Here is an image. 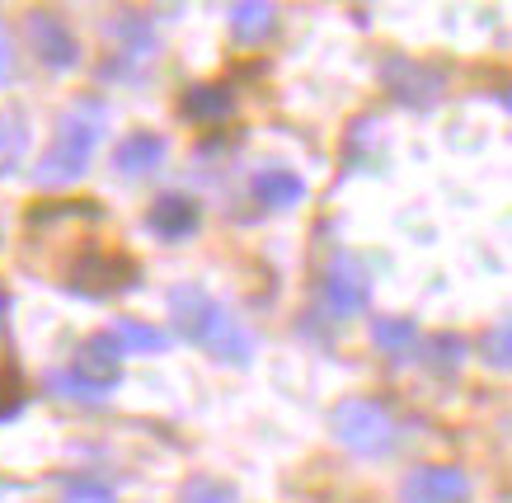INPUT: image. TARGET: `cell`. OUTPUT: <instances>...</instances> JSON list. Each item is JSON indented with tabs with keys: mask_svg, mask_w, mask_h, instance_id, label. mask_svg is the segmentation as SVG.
I'll use <instances>...</instances> for the list:
<instances>
[{
	"mask_svg": "<svg viewBox=\"0 0 512 503\" xmlns=\"http://www.w3.org/2000/svg\"><path fill=\"white\" fill-rule=\"evenodd\" d=\"M109 127V104L104 99H76L71 109L57 118V132L38 160H33V184L38 189H62V184H76L80 174L90 170V156L99 137Z\"/></svg>",
	"mask_w": 512,
	"mask_h": 503,
	"instance_id": "1",
	"label": "cell"
},
{
	"mask_svg": "<svg viewBox=\"0 0 512 503\" xmlns=\"http://www.w3.org/2000/svg\"><path fill=\"white\" fill-rule=\"evenodd\" d=\"M329 424H334V438L357 456H386L395 447V419L372 395H348L343 405H334Z\"/></svg>",
	"mask_w": 512,
	"mask_h": 503,
	"instance_id": "2",
	"label": "cell"
},
{
	"mask_svg": "<svg viewBox=\"0 0 512 503\" xmlns=\"http://www.w3.org/2000/svg\"><path fill=\"white\" fill-rule=\"evenodd\" d=\"M137 283V259L109 250V245H85V250L66 264V283L80 297H113Z\"/></svg>",
	"mask_w": 512,
	"mask_h": 503,
	"instance_id": "3",
	"label": "cell"
},
{
	"mask_svg": "<svg viewBox=\"0 0 512 503\" xmlns=\"http://www.w3.org/2000/svg\"><path fill=\"white\" fill-rule=\"evenodd\" d=\"M381 85L404 109H433L437 95H442V71L428 62H414V57H386L381 62Z\"/></svg>",
	"mask_w": 512,
	"mask_h": 503,
	"instance_id": "4",
	"label": "cell"
},
{
	"mask_svg": "<svg viewBox=\"0 0 512 503\" xmlns=\"http://www.w3.org/2000/svg\"><path fill=\"white\" fill-rule=\"evenodd\" d=\"M24 38H29L33 57H38L43 66H52V71H71V66H80L76 33H71V24H66L57 10H29V15H24Z\"/></svg>",
	"mask_w": 512,
	"mask_h": 503,
	"instance_id": "5",
	"label": "cell"
},
{
	"mask_svg": "<svg viewBox=\"0 0 512 503\" xmlns=\"http://www.w3.org/2000/svg\"><path fill=\"white\" fill-rule=\"evenodd\" d=\"M372 301V273L348 250H334L325 268V306L334 315H362Z\"/></svg>",
	"mask_w": 512,
	"mask_h": 503,
	"instance_id": "6",
	"label": "cell"
},
{
	"mask_svg": "<svg viewBox=\"0 0 512 503\" xmlns=\"http://www.w3.org/2000/svg\"><path fill=\"white\" fill-rule=\"evenodd\" d=\"M109 38L118 43V52H113V62H104V76H113V80L151 66V57H156V38H151V29H146L141 15H113Z\"/></svg>",
	"mask_w": 512,
	"mask_h": 503,
	"instance_id": "7",
	"label": "cell"
},
{
	"mask_svg": "<svg viewBox=\"0 0 512 503\" xmlns=\"http://www.w3.org/2000/svg\"><path fill=\"white\" fill-rule=\"evenodd\" d=\"M404 503H470V475L456 466H419L404 475Z\"/></svg>",
	"mask_w": 512,
	"mask_h": 503,
	"instance_id": "8",
	"label": "cell"
},
{
	"mask_svg": "<svg viewBox=\"0 0 512 503\" xmlns=\"http://www.w3.org/2000/svg\"><path fill=\"white\" fill-rule=\"evenodd\" d=\"M198 226H202V207L188 193H160L151 212H146V231L156 240H188L198 236Z\"/></svg>",
	"mask_w": 512,
	"mask_h": 503,
	"instance_id": "9",
	"label": "cell"
},
{
	"mask_svg": "<svg viewBox=\"0 0 512 503\" xmlns=\"http://www.w3.org/2000/svg\"><path fill=\"white\" fill-rule=\"evenodd\" d=\"M217 301L207 297L202 287L184 283V287H174L170 292V315H174V330L184 334L188 344H202V334H207V325L217 320Z\"/></svg>",
	"mask_w": 512,
	"mask_h": 503,
	"instance_id": "10",
	"label": "cell"
},
{
	"mask_svg": "<svg viewBox=\"0 0 512 503\" xmlns=\"http://www.w3.org/2000/svg\"><path fill=\"white\" fill-rule=\"evenodd\" d=\"M118 367H123V348H118V339H113L109 330H99L76 348V367H71V372L94 381V386H113V381H118Z\"/></svg>",
	"mask_w": 512,
	"mask_h": 503,
	"instance_id": "11",
	"label": "cell"
},
{
	"mask_svg": "<svg viewBox=\"0 0 512 503\" xmlns=\"http://www.w3.org/2000/svg\"><path fill=\"white\" fill-rule=\"evenodd\" d=\"M165 151H170V142L160 137V132H127L123 142L113 146V165H118V174H127V179H141V174H156L160 160H165Z\"/></svg>",
	"mask_w": 512,
	"mask_h": 503,
	"instance_id": "12",
	"label": "cell"
},
{
	"mask_svg": "<svg viewBox=\"0 0 512 503\" xmlns=\"http://www.w3.org/2000/svg\"><path fill=\"white\" fill-rule=\"evenodd\" d=\"M202 348L212 353V358H221V362H231V367H245L249 358H254V334L235 320V315H226V311H217V320L207 325V334H202Z\"/></svg>",
	"mask_w": 512,
	"mask_h": 503,
	"instance_id": "13",
	"label": "cell"
},
{
	"mask_svg": "<svg viewBox=\"0 0 512 503\" xmlns=\"http://www.w3.org/2000/svg\"><path fill=\"white\" fill-rule=\"evenodd\" d=\"M179 113H184L188 123H198V127L226 123V118L235 113L231 85H221V80H202V85L184 90V99H179Z\"/></svg>",
	"mask_w": 512,
	"mask_h": 503,
	"instance_id": "14",
	"label": "cell"
},
{
	"mask_svg": "<svg viewBox=\"0 0 512 503\" xmlns=\"http://www.w3.org/2000/svg\"><path fill=\"white\" fill-rule=\"evenodd\" d=\"M254 198L268 212H292V207L306 203V179L296 170H264V174H254Z\"/></svg>",
	"mask_w": 512,
	"mask_h": 503,
	"instance_id": "15",
	"label": "cell"
},
{
	"mask_svg": "<svg viewBox=\"0 0 512 503\" xmlns=\"http://www.w3.org/2000/svg\"><path fill=\"white\" fill-rule=\"evenodd\" d=\"M278 29V10L264 5V0H245V5H231V38L245 43V48H259L268 43Z\"/></svg>",
	"mask_w": 512,
	"mask_h": 503,
	"instance_id": "16",
	"label": "cell"
},
{
	"mask_svg": "<svg viewBox=\"0 0 512 503\" xmlns=\"http://www.w3.org/2000/svg\"><path fill=\"white\" fill-rule=\"evenodd\" d=\"M76 226V221H99V203H38L29 207V217H24V226H29L33 236H43L47 226Z\"/></svg>",
	"mask_w": 512,
	"mask_h": 503,
	"instance_id": "17",
	"label": "cell"
},
{
	"mask_svg": "<svg viewBox=\"0 0 512 503\" xmlns=\"http://www.w3.org/2000/svg\"><path fill=\"white\" fill-rule=\"evenodd\" d=\"M29 151V123L19 109H0V174H15Z\"/></svg>",
	"mask_w": 512,
	"mask_h": 503,
	"instance_id": "18",
	"label": "cell"
},
{
	"mask_svg": "<svg viewBox=\"0 0 512 503\" xmlns=\"http://www.w3.org/2000/svg\"><path fill=\"white\" fill-rule=\"evenodd\" d=\"M43 386L57 395V400H66V405H104V400H109V386H94V381L76 377V372H66V367L47 372Z\"/></svg>",
	"mask_w": 512,
	"mask_h": 503,
	"instance_id": "19",
	"label": "cell"
},
{
	"mask_svg": "<svg viewBox=\"0 0 512 503\" xmlns=\"http://www.w3.org/2000/svg\"><path fill=\"white\" fill-rule=\"evenodd\" d=\"M423 362H428V372H437V377L461 372V362H466V339H461V334H433V339L423 344Z\"/></svg>",
	"mask_w": 512,
	"mask_h": 503,
	"instance_id": "20",
	"label": "cell"
},
{
	"mask_svg": "<svg viewBox=\"0 0 512 503\" xmlns=\"http://www.w3.org/2000/svg\"><path fill=\"white\" fill-rule=\"evenodd\" d=\"M113 339H118V348H132V353H160V348L170 344V339H165V330H156V325H146V320H118V325H113Z\"/></svg>",
	"mask_w": 512,
	"mask_h": 503,
	"instance_id": "21",
	"label": "cell"
},
{
	"mask_svg": "<svg viewBox=\"0 0 512 503\" xmlns=\"http://www.w3.org/2000/svg\"><path fill=\"white\" fill-rule=\"evenodd\" d=\"M414 339H419V325L409 315H381V320H372V344L386 348V353H404Z\"/></svg>",
	"mask_w": 512,
	"mask_h": 503,
	"instance_id": "22",
	"label": "cell"
},
{
	"mask_svg": "<svg viewBox=\"0 0 512 503\" xmlns=\"http://www.w3.org/2000/svg\"><path fill=\"white\" fill-rule=\"evenodd\" d=\"M24 400V372H19V362L10 348H0V419H10Z\"/></svg>",
	"mask_w": 512,
	"mask_h": 503,
	"instance_id": "23",
	"label": "cell"
},
{
	"mask_svg": "<svg viewBox=\"0 0 512 503\" xmlns=\"http://www.w3.org/2000/svg\"><path fill=\"white\" fill-rule=\"evenodd\" d=\"M179 503H235V485L217 480V475H193L179 489Z\"/></svg>",
	"mask_w": 512,
	"mask_h": 503,
	"instance_id": "24",
	"label": "cell"
},
{
	"mask_svg": "<svg viewBox=\"0 0 512 503\" xmlns=\"http://www.w3.org/2000/svg\"><path fill=\"white\" fill-rule=\"evenodd\" d=\"M480 353H484V362H489L494 372H503V367H508V362H512V330H508V320H498L494 330L484 334Z\"/></svg>",
	"mask_w": 512,
	"mask_h": 503,
	"instance_id": "25",
	"label": "cell"
},
{
	"mask_svg": "<svg viewBox=\"0 0 512 503\" xmlns=\"http://www.w3.org/2000/svg\"><path fill=\"white\" fill-rule=\"evenodd\" d=\"M62 503H118L104 485H94V480H76V485H66Z\"/></svg>",
	"mask_w": 512,
	"mask_h": 503,
	"instance_id": "26",
	"label": "cell"
},
{
	"mask_svg": "<svg viewBox=\"0 0 512 503\" xmlns=\"http://www.w3.org/2000/svg\"><path fill=\"white\" fill-rule=\"evenodd\" d=\"M15 76V48H10V33H5V24H0V85Z\"/></svg>",
	"mask_w": 512,
	"mask_h": 503,
	"instance_id": "27",
	"label": "cell"
},
{
	"mask_svg": "<svg viewBox=\"0 0 512 503\" xmlns=\"http://www.w3.org/2000/svg\"><path fill=\"white\" fill-rule=\"evenodd\" d=\"M5 315H10V297L0 292V334H5Z\"/></svg>",
	"mask_w": 512,
	"mask_h": 503,
	"instance_id": "28",
	"label": "cell"
}]
</instances>
